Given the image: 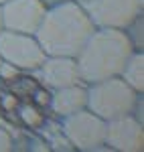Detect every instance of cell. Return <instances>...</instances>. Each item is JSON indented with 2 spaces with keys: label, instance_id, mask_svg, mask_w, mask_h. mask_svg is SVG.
I'll return each instance as SVG.
<instances>
[{
  "label": "cell",
  "instance_id": "6da1fadb",
  "mask_svg": "<svg viewBox=\"0 0 144 152\" xmlns=\"http://www.w3.org/2000/svg\"><path fill=\"white\" fill-rule=\"evenodd\" d=\"M96 31L85 10L75 2H61L49 6L37 28V41L45 55L53 57H77L89 35Z\"/></svg>",
  "mask_w": 144,
  "mask_h": 152
},
{
  "label": "cell",
  "instance_id": "7a4b0ae2",
  "mask_svg": "<svg viewBox=\"0 0 144 152\" xmlns=\"http://www.w3.org/2000/svg\"><path fill=\"white\" fill-rule=\"evenodd\" d=\"M132 51V43L122 28L96 26L75 57L81 81L87 85L108 77H118Z\"/></svg>",
  "mask_w": 144,
  "mask_h": 152
},
{
  "label": "cell",
  "instance_id": "3957f363",
  "mask_svg": "<svg viewBox=\"0 0 144 152\" xmlns=\"http://www.w3.org/2000/svg\"><path fill=\"white\" fill-rule=\"evenodd\" d=\"M85 89H87V110L106 122L132 114V107L140 95L120 75L96 83H87Z\"/></svg>",
  "mask_w": 144,
  "mask_h": 152
},
{
  "label": "cell",
  "instance_id": "277c9868",
  "mask_svg": "<svg viewBox=\"0 0 144 152\" xmlns=\"http://www.w3.org/2000/svg\"><path fill=\"white\" fill-rule=\"evenodd\" d=\"M61 132L71 142L73 150L79 152H97L110 150L106 146V120L96 116L87 107L61 118Z\"/></svg>",
  "mask_w": 144,
  "mask_h": 152
},
{
  "label": "cell",
  "instance_id": "5b68a950",
  "mask_svg": "<svg viewBox=\"0 0 144 152\" xmlns=\"http://www.w3.org/2000/svg\"><path fill=\"white\" fill-rule=\"evenodd\" d=\"M45 51L41 49L35 35H24L14 31H0V59L10 63L23 73H33L45 61Z\"/></svg>",
  "mask_w": 144,
  "mask_h": 152
},
{
  "label": "cell",
  "instance_id": "8992f818",
  "mask_svg": "<svg viewBox=\"0 0 144 152\" xmlns=\"http://www.w3.org/2000/svg\"><path fill=\"white\" fill-rule=\"evenodd\" d=\"M94 26L124 28L132 18L144 12V0H75Z\"/></svg>",
  "mask_w": 144,
  "mask_h": 152
},
{
  "label": "cell",
  "instance_id": "52a82bcc",
  "mask_svg": "<svg viewBox=\"0 0 144 152\" xmlns=\"http://www.w3.org/2000/svg\"><path fill=\"white\" fill-rule=\"evenodd\" d=\"M47 6L41 0H6L0 4V23L4 31L35 35Z\"/></svg>",
  "mask_w": 144,
  "mask_h": 152
},
{
  "label": "cell",
  "instance_id": "ba28073f",
  "mask_svg": "<svg viewBox=\"0 0 144 152\" xmlns=\"http://www.w3.org/2000/svg\"><path fill=\"white\" fill-rule=\"evenodd\" d=\"M106 146L114 152H142L144 124H140L132 114L106 122Z\"/></svg>",
  "mask_w": 144,
  "mask_h": 152
},
{
  "label": "cell",
  "instance_id": "9c48e42d",
  "mask_svg": "<svg viewBox=\"0 0 144 152\" xmlns=\"http://www.w3.org/2000/svg\"><path fill=\"white\" fill-rule=\"evenodd\" d=\"M33 73L39 77L43 87L49 89V91L67 87V85L83 83L81 77H79L75 57H53V55H47L45 61L41 63V67L37 71H33Z\"/></svg>",
  "mask_w": 144,
  "mask_h": 152
},
{
  "label": "cell",
  "instance_id": "30bf717a",
  "mask_svg": "<svg viewBox=\"0 0 144 152\" xmlns=\"http://www.w3.org/2000/svg\"><path fill=\"white\" fill-rule=\"evenodd\" d=\"M49 107H51V112L59 120L69 116V114H75V112H79L83 107H87V89H85V83L53 89L51 91V99H49Z\"/></svg>",
  "mask_w": 144,
  "mask_h": 152
},
{
  "label": "cell",
  "instance_id": "8fae6325",
  "mask_svg": "<svg viewBox=\"0 0 144 152\" xmlns=\"http://www.w3.org/2000/svg\"><path fill=\"white\" fill-rule=\"evenodd\" d=\"M120 77L134 91L144 94V51H132L120 71Z\"/></svg>",
  "mask_w": 144,
  "mask_h": 152
},
{
  "label": "cell",
  "instance_id": "7c38bea8",
  "mask_svg": "<svg viewBox=\"0 0 144 152\" xmlns=\"http://www.w3.org/2000/svg\"><path fill=\"white\" fill-rule=\"evenodd\" d=\"M122 31L126 33L128 41L132 43L134 51H144V12L138 14L136 18H132Z\"/></svg>",
  "mask_w": 144,
  "mask_h": 152
},
{
  "label": "cell",
  "instance_id": "4fadbf2b",
  "mask_svg": "<svg viewBox=\"0 0 144 152\" xmlns=\"http://www.w3.org/2000/svg\"><path fill=\"white\" fill-rule=\"evenodd\" d=\"M18 112H20V120H23L29 128H39L45 122V116L41 114V110L33 104H23L18 107Z\"/></svg>",
  "mask_w": 144,
  "mask_h": 152
},
{
  "label": "cell",
  "instance_id": "5bb4252c",
  "mask_svg": "<svg viewBox=\"0 0 144 152\" xmlns=\"http://www.w3.org/2000/svg\"><path fill=\"white\" fill-rule=\"evenodd\" d=\"M20 73L23 71L20 69H16L14 65H10V63H0V79H4V81H8V83H12L16 77H20Z\"/></svg>",
  "mask_w": 144,
  "mask_h": 152
},
{
  "label": "cell",
  "instance_id": "9a60e30c",
  "mask_svg": "<svg viewBox=\"0 0 144 152\" xmlns=\"http://www.w3.org/2000/svg\"><path fill=\"white\" fill-rule=\"evenodd\" d=\"M12 148H14V140H12L10 132L4 126H0V152H10Z\"/></svg>",
  "mask_w": 144,
  "mask_h": 152
},
{
  "label": "cell",
  "instance_id": "2e32d148",
  "mask_svg": "<svg viewBox=\"0 0 144 152\" xmlns=\"http://www.w3.org/2000/svg\"><path fill=\"white\" fill-rule=\"evenodd\" d=\"M41 2L49 8V6H55V4H61V2H69V0H41Z\"/></svg>",
  "mask_w": 144,
  "mask_h": 152
},
{
  "label": "cell",
  "instance_id": "e0dca14e",
  "mask_svg": "<svg viewBox=\"0 0 144 152\" xmlns=\"http://www.w3.org/2000/svg\"><path fill=\"white\" fill-rule=\"evenodd\" d=\"M0 112H2V97H0Z\"/></svg>",
  "mask_w": 144,
  "mask_h": 152
},
{
  "label": "cell",
  "instance_id": "ac0fdd59",
  "mask_svg": "<svg viewBox=\"0 0 144 152\" xmlns=\"http://www.w3.org/2000/svg\"><path fill=\"white\" fill-rule=\"evenodd\" d=\"M2 2H6V0H0V4H2Z\"/></svg>",
  "mask_w": 144,
  "mask_h": 152
},
{
  "label": "cell",
  "instance_id": "d6986e66",
  "mask_svg": "<svg viewBox=\"0 0 144 152\" xmlns=\"http://www.w3.org/2000/svg\"><path fill=\"white\" fill-rule=\"evenodd\" d=\"M0 31H2V23H0Z\"/></svg>",
  "mask_w": 144,
  "mask_h": 152
},
{
  "label": "cell",
  "instance_id": "ffe728a7",
  "mask_svg": "<svg viewBox=\"0 0 144 152\" xmlns=\"http://www.w3.org/2000/svg\"><path fill=\"white\" fill-rule=\"evenodd\" d=\"M0 63H2V59H0Z\"/></svg>",
  "mask_w": 144,
  "mask_h": 152
}]
</instances>
